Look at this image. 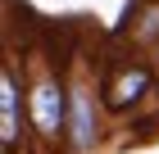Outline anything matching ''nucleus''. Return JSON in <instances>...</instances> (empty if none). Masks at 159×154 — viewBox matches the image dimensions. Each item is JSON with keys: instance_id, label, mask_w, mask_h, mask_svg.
<instances>
[{"instance_id": "f257e3e1", "label": "nucleus", "mask_w": 159, "mask_h": 154, "mask_svg": "<svg viewBox=\"0 0 159 154\" xmlns=\"http://www.w3.org/2000/svg\"><path fill=\"white\" fill-rule=\"evenodd\" d=\"M32 122H37V131L46 141H55L64 131V91L55 77H41L32 86Z\"/></svg>"}, {"instance_id": "f03ea898", "label": "nucleus", "mask_w": 159, "mask_h": 154, "mask_svg": "<svg viewBox=\"0 0 159 154\" xmlns=\"http://www.w3.org/2000/svg\"><path fill=\"white\" fill-rule=\"evenodd\" d=\"M68 131H73V145L77 150H91V141H96V109H91V95L86 91H73L68 95Z\"/></svg>"}, {"instance_id": "7ed1b4c3", "label": "nucleus", "mask_w": 159, "mask_h": 154, "mask_svg": "<svg viewBox=\"0 0 159 154\" xmlns=\"http://www.w3.org/2000/svg\"><path fill=\"white\" fill-rule=\"evenodd\" d=\"M146 86H150V73L146 68H127V73H118L109 82V109H132L141 95H146Z\"/></svg>"}, {"instance_id": "20e7f679", "label": "nucleus", "mask_w": 159, "mask_h": 154, "mask_svg": "<svg viewBox=\"0 0 159 154\" xmlns=\"http://www.w3.org/2000/svg\"><path fill=\"white\" fill-rule=\"evenodd\" d=\"M0 141L5 150H14L18 141V86H14V73H0Z\"/></svg>"}]
</instances>
